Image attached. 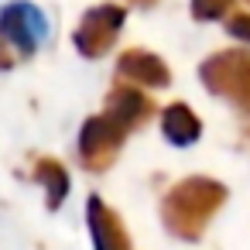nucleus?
<instances>
[{
  "label": "nucleus",
  "mask_w": 250,
  "mask_h": 250,
  "mask_svg": "<svg viewBox=\"0 0 250 250\" xmlns=\"http://www.w3.org/2000/svg\"><path fill=\"white\" fill-rule=\"evenodd\" d=\"M161 130H165V137H168L175 147H188V144L199 141L202 124H199V117H195L185 103H171V106L161 113Z\"/></svg>",
  "instance_id": "9"
},
{
  "label": "nucleus",
  "mask_w": 250,
  "mask_h": 250,
  "mask_svg": "<svg viewBox=\"0 0 250 250\" xmlns=\"http://www.w3.org/2000/svg\"><path fill=\"white\" fill-rule=\"evenodd\" d=\"M226 31H229L233 38H240V42H250V14H236V18H229Z\"/></svg>",
  "instance_id": "12"
},
{
  "label": "nucleus",
  "mask_w": 250,
  "mask_h": 250,
  "mask_svg": "<svg viewBox=\"0 0 250 250\" xmlns=\"http://www.w3.org/2000/svg\"><path fill=\"white\" fill-rule=\"evenodd\" d=\"M233 0H192V18L195 21H216L229 11Z\"/></svg>",
  "instance_id": "11"
},
{
  "label": "nucleus",
  "mask_w": 250,
  "mask_h": 250,
  "mask_svg": "<svg viewBox=\"0 0 250 250\" xmlns=\"http://www.w3.org/2000/svg\"><path fill=\"white\" fill-rule=\"evenodd\" d=\"M117 72H120V79L137 83V86H158V89H165V86L171 83L168 65H165L158 55L144 52V48H130V52H124L120 62H117Z\"/></svg>",
  "instance_id": "8"
},
{
  "label": "nucleus",
  "mask_w": 250,
  "mask_h": 250,
  "mask_svg": "<svg viewBox=\"0 0 250 250\" xmlns=\"http://www.w3.org/2000/svg\"><path fill=\"white\" fill-rule=\"evenodd\" d=\"M134 4H141V7H151V4H154V0H134Z\"/></svg>",
  "instance_id": "13"
},
{
  "label": "nucleus",
  "mask_w": 250,
  "mask_h": 250,
  "mask_svg": "<svg viewBox=\"0 0 250 250\" xmlns=\"http://www.w3.org/2000/svg\"><path fill=\"white\" fill-rule=\"evenodd\" d=\"M226 202V188L219 185V182H212V178H185V182H178L168 195H165V202H161V219H165V229L171 233V236H178V240H185V243H195L202 233H206V226H209V219L216 216V209Z\"/></svg>",
  "instance_id": "1"
},
{
  "label": "nucleus",
  "mask_w": 250,
  "mask_h": 250,
  "mask_svg": "<svg viewBox=\"0 0 250 250\" xmlns=\"http://www.w3.org/2000/svg\"><path fill=\"white\" fill-rule=\"evenodd\" d=\"M86 216H89V233H93V247L96 250H130V236H127L120 216L100 195H89Z\"/></svg>",
  "instance_id": "7"
},
{
  "label": "nucleus",
  "mask_w": 250,
  "mask_h": 250,
  "mask_svg": "<svg viewBox=\"0 0 250 250\" xmlns=\"http://www.w3.org/2000/svg\"><path fill=\"white\" fill-rule=\"evenodd\" d=\"M124 137H127V130H120L106 113L89 117L79 130V161H83V168L86 171H106L117 161V154L124 147Z\"/></svg>",
  "instance_id": "5"
},
{
  "label": "nucleus",
  "mask_w": 250,
  "mask_h": 250,
  "mask_svg": "<svg viewBox=\"0 0 250 250\" xmlns=\"http://www.w3.org/2000/svg\"><path fill=\"white\" fill-rule=\"evenodd\" d=\"M35 182L45 188L48 209H59V206L65 202V195H69V171H65L55 158H42V161L35 165Z\"/></svg>",
  "instance_id": "10"
},
{
  "label": "nucleus",
  "mask_w": 250,
  "mask_h": 250,
  "mask_svg": "<svg viewBox=\"0 0 250 250\" xmlns=\"http://www.w3.org/2000/svg\"><path fill=\"white\" fill-rule=\"evenodd\" d=\"M124 21H127V14H124V7H117V4H100V7H93V11H86L83 21H79V28H76V35H72L76 52L86 55V59L106 55V52L113 48L117 35H120Z\"/></svg>",
  "instance_id": "4"
},
{
  "label": "nucleus",
  "mask_w": 250,
  "mask_h": 250,
  "mask_svg": "<svg viewBox=\"0 0 250 250\" xmlns=\"http://www.w3.org/2000/svg\"><path fill=\"white\" fill-rule=\"evenodd\" d=\"M48 38V21L35 4H7L0 11V69H11L35 55V48Z\"/></svg>",
  "instance_id": "2"
},
{
  "label": "nucleus",
  "mask_w": 250,
  "mask_h": 250,
  "mask_svg": "<svg viewBox=\"0 0 250 250\" xmlns=\"http://www.w3.org/2000/svg\"><path fill=\"white\" fill-rule=\"evenodd\" d=\"M120 130H137V127H144L151 117H154V103L141 93V89H134V86H117L110 96H106V110H103Z\"/></svg>",
  "instance_id": "6"
},
{
  "label": "nucleus",
  "mask_w": 250,
  "mask_h": 250,
  "mask_svg": "<svg viewBox=\"0 0 250 250\" xmlns=\"http://www.w3.org/2000/svg\"><path fill=\"white\" fill-rule=\"evenodd\" d=\"M202 86L250 113V52H216L199 69Z\"/></svg>",
  "instance_id": "3"
}]
</instances>
